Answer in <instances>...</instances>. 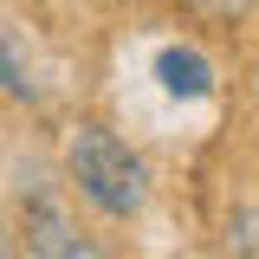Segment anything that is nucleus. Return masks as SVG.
<instances>
[{
	"mask_svg": "<svg viewBox=\"0 0 259 259\" xmlns=\"http://www.w3.org/2000/svg\"><path fill=\"white\" fill-rule=\"evenodd\" d=\"M65 175L104 221H136L149 201V168L110 123H78L65 143Z\"/></svg>",
	"mask_w": 259,
	"mask_h": 259,
	"instance_id": "f257e3e1",
	"label": "nucleus"
},
{
	"mask_svg": "<svg viewBox=\"0 0 259 259\" xmlns=\"http://www.w3.org/2000/svg\"><path fill=\"white\" fill-rule=\"evenodd\" d=\"M20 246H26V259H110L84 227L71 221V207L52 188H32L20 201Z\"/></svg>",
	"mask_w": 259,
	"mask_h": 259,
	"instance_id": "f03ea898",
	"label": "nucleus"
},
{
	"mask_svg": "<svg viewBox=\"0 0 259 259\" xmlns=\"http://www.w3.org/2000/svg\"><path fill=\"white\" fill-rule=\"evenodd\" d=\"M0 97L13 104H46V65L26 46V32L13 20H0Z\"/></svg>",
	"mask_w": 259,
	"mask_h": 259,
	"instance_id": "7ed1b4c3",
	"label": "nucleus"
},
{
	"mask_svg": "<svg viewBox=\"0 0 259 259\" xmlns=\"http://www.w3.org/2000/svg\"><path fill=\"white\" fill-rule=\"evenodd\" d=\"M162 78H168V91H182V97L207 91V65L194 59V52H162Z\"/></svg>",
	"mask_w": 259,
	"mask_h": 259,
	"instance_id": "20e7f679",
	"label": "nucleus"
},
{
	"mask_svg": "<svg viewBox=\"0 0 259 259\" xmlns=\"http://www.w3.org/2000/svg\"><path fill=\"white\" fill-rule=\"evenodd\" d=\"M194 13H207V20H246L259 0H188Z\"/></svg>",
	"mask_w": 259,
	"mask_h": 259,
	"instance_id": "39448f33",
	"label": "nucleus"
},
{
	"mask_svg": "<svg viewBox=\"0 0 259 259\" xmlns=\"http://www.w3.org/2000/svg\"><path fill=\"white\" fill-rule=\"evenodd\" d=\"M0 246H7V227H0Z\"/></svg>",
	"mask_w": 259,
	"mask_h": 259,
	"instance_id": "423d86ee",
	"label": "nucleus"
}]
</instances>
